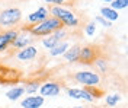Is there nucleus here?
I'll return each mask as SVG.
<instances>
[{
  "instance_id": "1",
  "label": "nucleus",
  "mask_w": 128,
  "mask_h": 108,
  "mask_svg": "<svg viewBox=\"0 0 128 108\" xmlns=\"http://www.w3.org/2000/svg\"><path fill=\"white\" fill-rule=\"evenodd\" d=\"M50 15L60 21V24L67 29V28H76L80 24V18L77 13L72 10L67 6H51L50 8Z\"/></svg>"
},
{
  "instance_id": "2",
  "label": "nucleus",
  "mask_w": 128,
  "mask_h": 108,
  "mask_svg": "<svg viewBox=\"0 0 128 108\" xmlns=\"http://www.w3.org/2000/svg\"><path fill=\"white\" fill-rule=\"evenodd\" d=\"M60 28H64V26L60 24L58 19H56V18L51 16V15H50L47 19H44L42 22H40V24L28 26L29 32H31L35 38H36V37H48V35H51L54 31L60 29Z\"/></svg>"
},
{
  "instance_id": "3",
  "label": "nucleus",
  "mask_w": 128,
  "mask_h": 108,
  "mask_svg": "<svg viewBox=\"0 0 128 108\" xmlns=\"http://www.w3.org/2000/svg\"><path fill=\"white\" fill-rule=\"evenodd\" d=\"M102 92L96 91V88H67L66 95L72 99H79L84 102H95Z\"/></svg>"
},
{
  "instance_id": "4",
  "label": "nucleus",
  "mask_w": 128,
  "mask_h": 108,
  "mask_svg": "<svg viewBox=\"0 0 128 108\" xmlns=\"http://www.w3.org/2000/svg\"><path fill=\"white\" fill-rule=\"evenodd\" d=\"M22 10L19 8H8L0 12V26L4 29H13L22 21Z\"/></svg>"
},
{
  "instance_id": "5",
  "label": "nucleus",
  "mask_w": 128,
  "mask_h": 108,
  "mask_svg": "<svg viewBox=\"0 0 128 108\" xmlns=\"http://www.w3.org/2000/svg\"><path fill=\"white\" fill-rule=\"evenodd\" d=\"M74 80L84 88H98L102 83V77L99 73L92 70H80L74 73Z\"/></svg>"
},
{
  "instance_id": "6",
  "label": "nucleus",
  "mask_w": 128,
  "mask_h": 108,
  "mask_svg": "<svg viewBox=\"0 0 128 108\" xmlns=\"http://www.w3.org/2000/svg\"><path fill=\"white\" fill-rule=\"evenodd\" d=\"M35 40H36V38L29 32L28 28H22L20 31H18V35H16V38L13 40V42H12L10 47H13L15 50H22L25 47L34 45V41H35Z\"/></svg>"
},
{
  "instance_id": "7",
  "label": "nucleus",
  "mask_w": 128,
  "mask_h": 108,
  "mask_svg": "<svg viewBox=\"0 0 128 108\" xmlns=\"http://www.w3.org/2000/svg\"><path fill=\"white\" fill-rule=\"evenodd\" d=\"M66 38H67V29L66 28H60V29L54 31L51 35H48L47 38H42L41 44L47 50H51V48H54L57 44H60L61 41H66Z\"/></svg>"
},
{
  "instance_id": "8",
  "label": "nucleus",
  "mask_w": 128,
  "mask_h": 108,
  "mask_svg": "<svg viewBox=\"0 0 128 108\" xmlns=\"http://www.w3.org/2000/svg\"><path fill=\"white\" fill-rule=\"evenodd\" d=\"M63 91L61 85L58 82H54V80H47V82L41 83V88H40V93L41 96L44 98H56Z\"/></svg>"
},
{
  "instance_id": "9",
  "label": "nucleus",
  "mask_w": 128,
  "mask_h": 108,
  "mask_svg": "<svg viewBox=\"0 0 128 108\" xmlns=\"http://www.w3.org/2000/svg\"><path fill=\"white\" fill-rule=\"evenodd\" d=\"M99 57L98 54V48L92 47V45H84L80 48V54H79V61L82 64H92L95 61V58Z\"/></svg>"
},
{
  "instance_id": "10",
  "label": "nucleus",
  "mask_w": 128,
  "mask_h": 108,
  "mask_svg": "<svg viewBox=\"0 0 128 108\" xmlns=\"http://www.w3.org/2000/svg\"><path fill=\"white\" fill-rule=\"evenodd\" d=\"M48 16H50V8H47V6H40L36 10L31 12V13L26 16V22H28L29 25H35V24L42 22L44 19H47Z\"/></svg>"
},
{
  "instance_id": "11",
  "label": "nucleus",
  "mask_w": 128,
  "mask_h": 108,
  "mask_svg": "<svg viewBox=\"0 0 128 108\" xmlns=\"http://www.w3.org/2000/svg\"><path fill=\"white\" fill-rule=\"evenodd\" d=\"M16 35H18V29H6V31L0 32V54L4 53L12 45Z\"/></svg>"
},
{
  "instance_id": "12",
  "label": "nucleus",
  "mask_w": 128,
  "mask_h": 108,
  "mask_svg": "<svg viewBox=\"0 0 128 108\" xmlns=\"http://www.w3.org/2000/svg\"><path fill=\"white\" fill-rule=\"evenodd\" d=\"M44 104H45V98L41 96L40 93L28 95L20 101V107L22 108H41Z\"/></svg>"
},
{
  "instance_id": "13",
  "label": "nucleus",
  "mask_w": 128,
  "mask_h": 108,
  "mask_svg": "<svg viewBox=\"0 0 128 108\" xmlns=\"http://www.w3.org/2000/svg\"><path fill=\"white\" fill-rule=\"evenodd\" d=\"M38 57V48L36 45H29V47H25L22 50H19L16 53V58L19 61H32Z\"/></svg>"
},
{
  "instance_id": "14",
  "label": "nucleus",
  "mask_w": 128,
  "mask_h": 108,
  "mask_svg": "<svg viewBox=\"0 0 128 108\" xmlns=\"http://www.w3.org/2000/svg\"><path fill=\"white\" fill-rule=\"evenodd\" d=\"M80 48H82V45H80V44H73V45H70V47H68V50L63 54L64 60H66L67 63H77V61H79Z\"/></svg>"
},
{
  "instance_id": "15",
  "label": "nucleus",
  "mask_w": 128,
  "mask_h": 108,
  "mask_svg": "<svg viewBox=\"0 0 128 108\" xmlns=\"http://www.w3.org/2000/svg\"><path fill=\"white\" fill-rule=\"evenodd\" d=\"M25 95V91L22 88V85H18V86H12L8 92H6V98L12 102H16V101L22 99V96Z\"/></svg>"
},
{
  "instance_id": "16",
  "label": "nucleus",
  "mask_w": 128,
  "mask_h": 108,
  "mask_svg": "<svg viewBox=\"0 0 128 108\" xmlns=\"http://www.w3.org/2000/svg\"><path fill=\"white\" fill-rule=\"evenodd\" d=\"M100 16L105 18L109 22H115L120 19V12H116L115 9H112L111 6H102L100 8Z\"/></svg>"
},
{
  "instance_id": "17",
  "label": "nucleus",
  "mask_w": 128,
  "mask_h": 108,
  "mask_svg": "<svg viewBox=\"0 0 128 108\" xmlns=\"http://www.w3.org/2000/svg\"><path fill=\"white\" fill-rule=\"evenodd\" d=\"M22 88H24L25 93H28V95H35V93L40 92L41 82H38V80H26V82L22 83Z\"/></svg>"
},
{
  "instance_id": "18",
  "label": "nucleus",
  "mask_w": 128,
  "mask_h": 108,
  "mask_svg": "<svg viewBox=\"0 0 128 108\" xmlns=\"http://www.w3.org/2000/svg\"><path fill=\"white\" fill-rule=\"evenodd\" d=\"M68 47H70V42L68 41H61L60 44H57L54 48L50 50V56L51 57H60V56H63L64 53L68 50Z\"/></svg>"
},
{
  "instance_id": "19",
  "label": "nucleus",
  "mask_w": 128,
  "mask_h": 108,
  "mask_svg": "<svg viewBox=\"0 0 128 108\" xmlns=\"http://www.w3.org/2000/svg\"><path fill=\"white\" fill-rule=\"evenodd\" d=\"M121 101H122V96H121V93H118V92L116 93H109V95L105 96V104L111 108L116 107Z\"/></svg>"
},
{
  "instance_id": "20",
  "label": "nucleus",
  "mask_w": 128,
  "mask_h": 108,
  "mask_svg": "<svg viewBox=\"0 0 128 108\" xmlns=\"http://www.w3.org/2000/svg\"><path fill=\"white\" fill-rule=\"evenodd\" d=\"M95 67L100 72V73H106L108 72V60L104 57H96L95 61H93Z\"/></svg>"
},
{
  "instance_id": "21",
  "label": "nucleus",
  "mask_w": 128,
  "mask_h": 108,
  "mask_svg": "<svg viewBox=\"0 0 128 108\" xmlns=\"http://www.w3.org/2000/svg\"><path fill=\"white\" fill-rule=\"evenodd\" d=\"M109 6L112 9H115L116 12H120V10H124V9H127L128 6V0H112L111 3H109Z\"/></svg>"
},
{
  "instance_id": "22",
  "label": "nucleus",
  "mask_w": 128,
  "mask_h": 108,
  "mask_svg": "<svg viewBox=\"0 0 128 108\" xmlns=\"http://www.w3.org/2000/svg\"><path fill=\"white\" fill-rule=\"evenodd\" d=\"M98 31V24H96L95 21H90L88 22L86 25H84V34L88 35V37H93Z\"/></svg>"
},
{
  "instance_id": "23",
  "label": "nucleus",
  "mask_w": 128,
  "mask_h": 108,
  "mask_svg": "<svg viewBox=\"0 0 128 108\" xmlns=\"http://www.w3.org/2000/svg\"><path fill=\"white\" fill-rule=\"evenodd\" d=\"M51 6H68V5H73V0H42Z\"/></svg>"
},
{
  "instance_id": "24",
  "label": "nucleus",
  "mask_w": 128,
  "mask_h": 108,
  "mask_svg": "<svg viewBox=\"0 0 128 108\" xmlns=\"http://www.w3.org/2000/svg\"><path fill=\"white\" fill-rule=\"evenodd\" d=\"M93 21H95L96 24L102 25L104 28H111V26H112V22H109V21H106V19H105V18H102L100 15H98V16H96L95 19H93Z\"/></svg>"
},
{
  "instance_id": "25",
  "label": "nucleus",
  "mask_w": 128,
  "mask_h": 108,
  "mask_svg": "<svg viewBox=\"0 0 128 108\" xmlns=\"http://www.w3.org/2000/svg\"><path fill=\"white\" fill-rule=\"evenodd\" d=\"M100 2H104V3H111L112 0H100Z\"/></svg>"
},
{
  "instance_id": "26",
  "label": "nucleus",
  "mask_w": 128,
  "mask_h": 108,
  "mask_svg": "<svg viewBox=\"0 0 128 108\" xmlns=\"http://www.w3.org/2000/svg\"><path fill=\"white\" fill-rule=\"evenodd\" d=\"M73 108H84V107H80V105H77V107H73Z\"/></svg>"
}]
</instances>
